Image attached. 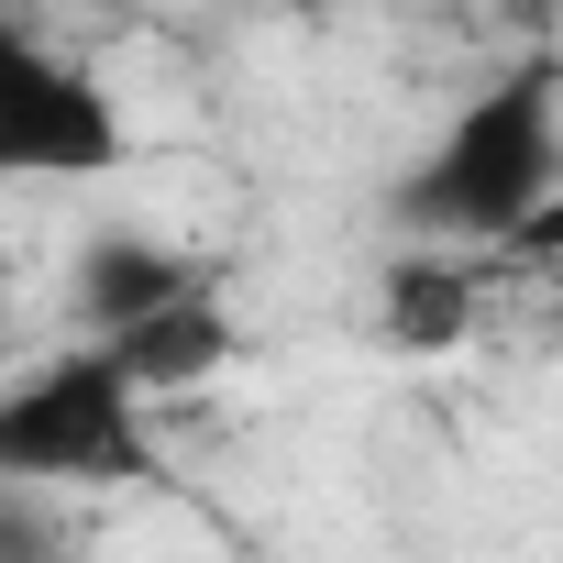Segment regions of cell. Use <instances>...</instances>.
<instances>
[{"mask_svg": "<svg viewBox=\"0 0 563 563\" xmlns=\"http://www.w3.org/2000/svg\"><path fill=\"white\" fill-rule=\"evenodd\" d=\"M0 563H67V519L45 486H0Z\"/></svg>", "mask_w": 563, "mask_h": 563, "instance_id": "cell-7", "label": "cell"}, {"mask_svg": "<svg viewBox=\"0 0 563 563\" xmlns=\"http://www.w3.org/2000/svg\"><path fill=\"white\" fill-rule=\"evenodd\" d=\"M486 254H431V243H409V254H387V276H376V332L398 343V354H453L464 332H475V310H486Z\"/></svg>", "mask_w": 563, "mask_h": 563, "instance_id": "cell-5", "label": "cell"}, {"mask_svg": "<svg viewBox=\"0 0 563 563\" xmlns=\"http://www.w3.org/2000/svg\"><path fill=\"white\" fill-rule=\"evenodd\" d=\"M563 188V56H530V67H497L453 122L442 144L387 188V221L431 254H508Z\"/></svg>", "mask_w": 563, "mask_h": 563, "instance_id": "cell-1", "label": "cell"}, {"mask_svg": "<svg viewBox=\"0 0 563 563\" xmlns=\"http://www.w3.org/2000/svg\"><path fill=\"white\" fill-rule=\"evenodd\" d=\"M144 398H188V387H210L232 354H243V332H232V299L221 288H199L188 310H166V321H144V332H122V343H100Z\"/></svg>", "mask_w": 563, "mask_h": 563, "instance_id": "cell-6", "label": "cell"}, {"mask_svg": "<svg viewBox=\"0 0 563 563\" xmlns=\"http://www.w3.org/2000/svg\"><path fill=\"white\" fill-rule=\"evenodd\" d=\"M122 155H133L122 100L78 56H45L34 34H0V177H111Z\"/></svg>", "mask_w": 563, "mask_h": 563, "instance_id": "cell-3", "label": "cell"}, {"mask_svg": "<svg viewBox=\"0 0 563 563\" xmlns=\"http://www.w3.org/2000/svg\"><path fill=\"white\" fill-rule=\"evenodd\" d=\"M199 288H221V276H210L199 254L155 243V232H89V243H78V276H67V299H78L89 343H122V332L188 310Z\"/></svg>", "mask_w": 563, "mask_h": 563, "instance_id": "cell-4", "label": "cell"}, {"mask_svg": "<svg viewBox=\"0 0 563 563\" xmlns=\"http://www.w3.org/2000/svg\"><path fill=\"white\" fill-rule=\"evenodd\" d=\"M0 475L45 486V497H89V486H144L155 442H144V387L89 343L34 365L12 398H0Z\"/></svg>", "mask_w": 563, "mask_h": 563, "instance_id": "cell-2", "label": "cell"}, {"mask_svg": "<svg viewBox=\"0 0 563 563\" xmlns=\"http://www.w3.org/2000/svg\"><path fill=\"white\" fill-rule=\"evenodd\" d=\"M497 265H563V188H552V210H541V221H530V232H519Z\"/></svg>", "mask_w": 563, "mask_h": 563, "instance_id": "cell-8", "label": "cell"}]
</instances>
